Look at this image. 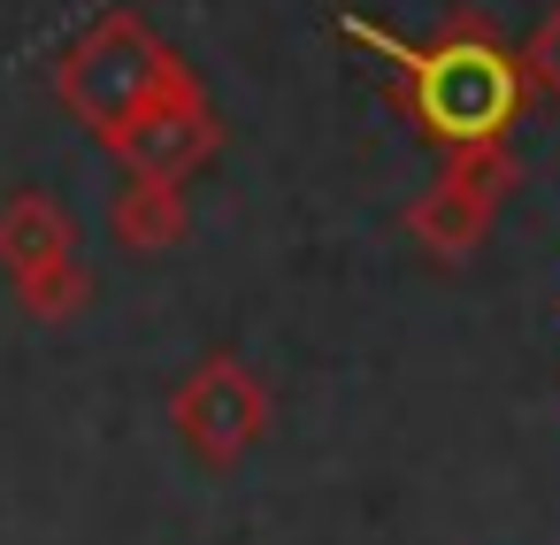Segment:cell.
I'll use <instances>...</instances> for the list:
<instances>
[{
    "instance_id": "1",
    "label": "cell",
    "mask_w": 560,
    "mask_h": 545,
    "mask_svg": "<svg viewBox=\"0 0 560 545\" xmlns=\"http://www.w3.org/2000/svg\"><path fill=\"white\" fill-rule=\"evenodd\" d=\"M338 32H346L353 47H369L376 62L399 70V93H407L415 124H422L438 147L506 139V124H514V108H522V62H506V47H491L476 16H460L445 47H407V39L376 32L369 16H346Z\"/></svg>"
},
{
    "instance_id": "2",
    "label": "cell",
    "mask_w": 560,
    "mask_h": 545,
    "mask_svg": "<svg viewBox=\"0 0 560 545\" xmlns=\"http://www.w3.org/2000/svg\"><path fill=\"white\" fill-rule=\"evenodd\" d=\"M177 70H185V62H177L139 16H101V24L55 62V93H62V108L108 147Z\"/></svg>"
},
{
    "instance_id": "3",
    "label": "cell",
    "mask_w": 560,
    "mask_h": 545,
    "mask_svg": "<svg viewBox=\"0 0 560 545\" xmlns=\"http://www.w3.org/2000/svg\"><path fill=\"white\" fill-rule=\"evenodd\" d=\"M506 185H514V154H506L499 139H483V147H445V177L407 208V231H415L438 262H460V254L483 246V231H491Z\"/></svg>"
},
{
    "instance_id": "4",
    "label": "cell",
    "mask_w": 560,
    "mask_h": 545,
    "mask_svg": "<svg viewBox=\"0 0 560 545\" xmlns=\"http://www.w3.org/2000/svg\"><path fill=\"white\" fill-rule=\"evenodd\" d=\"M215 147H223V124H215L208 93L192 85V70H177V78L108 139V154H116L131 177H170V185H185L200 162H215Z\"/></svg>"
},
{
    "instance_id": "5",
    "label": "cell",
    "mask_w": 560,
    "mask_h": 545,
    "mask_svg": "<svg viewBox=\"0 0 560 545\" xmlns=\"http://www.w3.org/2000/svg\"><path fill=\"white\" fill-rule=\"evenodd\" d=\"M177 430L200 461H238L261 430H269V392L254 384L246 361L208 353L185 384H177Z\"/></svg>"
},
{
    "instance_id": "6",
    "label": "cell",
    "mask_w": 560,
    "mask_h": 545,
    "mask_svg": "<svg viewBox=\"0 0 560 545\" xmlns=\"http://www.w3.org/2000/svg\"><path fill=\"white\" fill-rule=\"evenodd\" d=\"M108 231L131 254H170L185 239V193L170 177H124V193L108 208Z\"/></svg>"
},
{
    "instance_id": "7",
    "label": "cell",
    "mask_w": 560,
    "mask_h": 545,
    "mask_svg": "<svg viewBox=\"0 0 560 545\" xmlns=\"http://www.w3.org/2000/svg\"><path fill=\"white\" fill-rule=\"evenodd\" d=\"M62 254H78V239H70V216L47 193H16L9 208H0V269H9V277L47 269Z\"/></svg>"
},
{
    "instance_id": "8",
    "label": "cell",
    "mask_w": 560,
    "mask_h": 545,
    "mask_svg": "<svg viewBox=\"0 0 560 545\" xmlns=\"http://www.w3.org/2000/svg\"><path fill=\"white\" fill-rule=\"evenodd\" d=\"M9 285H16V300H24L39 323H62V315H78V308L93 300V277H85L78 254H62V262H47V269H24V277H9Z\"/></svg>"
},
{
    "instance_id": "9",
    "label": "cell",
    "mask_w": 560,
    "mask_h": 545,
    "mask_svg": "<svg viewBox=\"0 0 560 545\" xmlns=\"http://www.w3.org/2000/svg\"><path fill=\"white\" fill-rule=\"evenodd\" d=\"M514 62H522V78H529V85H545V93L560 101V9L529 32V47H522Z\"/></svg>"
}]
</instances>
